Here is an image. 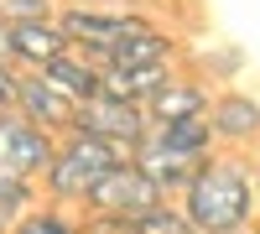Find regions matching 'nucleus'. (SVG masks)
Returning <instances> with one entry per match:
<instances>
[{
  "label": "nucleus",
  "mask_w": 260,
  "mask_h": 234,
  "mask_svg": "<svg viewBox=\"0 0 260 234\" xmlns=\"http://www.w3.org/2000/svg\"><path fill=\"white\" fill-rule=\"evenodd\" d=\"M182 214L192 219L198 234H213V229H240V224H255L260 214V198H255V172L245 151H208L198 161L192 182L182 187Z\"/></svg>",
  "instance_id": "obj_1"
},
{
  "label": "nucleus",
  "mask_w": 260,
  "mask_h": 234,
  "mask_svg": "<svg viewBox=\"0 0 260 234\" xmlns=\"http://www.w3.org/2000/svg\"><path fill=\"white\" fill-rule=\"evenodd\" d=\"M115 161H125V151L110 146V141H99V136H89V130L57 136V151H52V161H47V172H42V198L78 208L83 193H89Z\"/></svg>",
  "instance_id": "obj_2"
},
{
  "label": "nucleus",
  "mask_w": 260,
  "mask_h": 234,
  "mask_svg": "<svg viewBox=\"0 0 260 234\" xmlns=\"http://www.w3.org/2000/svg\"><path fill=\"white\" fill-rule=\"evenodd\" d=\"M156 203H167V193L141 172L136 156H125V161H115L110 172L83 193L78 208H83V214H94V219H120V224H130V219H141L146 208H156Z\"/></svg>",
  "instance_id": "obj_3"
},
{
  "label": "nucleus",
  "mask_w": 260,
  "mask_h": 234,
  "mask_svg": "<svg viewBox=\"0 0 260 234\" xmlns=\"http://www.w3.org/2000/svg\"><path fill=\"white\" fill-rule=\"evenodd\" d=\"M57 21L78 52L104 62L120 37H130L141 21H151V11L146 6H78V0H68V6H57Z\"/></svg>",
  "instance_id": "obj_4"
},
{
  "label": "nucleus",
  "mask_w": 260,
  "mask_h": 234,
  "mask_svg": "<svg viewBox=\"0 0 260 234\" xmlns=\"http://www.w3.org/2000/svg\"><path fill=\"white\" fill-rule=\"evenodd\" d=\"M73 130H89L99 141L120 146L125 156H136V146L151 136V115H146V104H130V99H115V94H94V99L78 104Z\"/></svg>",
  "instance_id": "obj_5"
},
{
  "label": "nucleus",
  "mask_w": 260,
  "mask_h": 234,
  "mask_svg": "<svg viewBox=\"0 0 260 234\" xmlns=\"http://www.w3.org/2000/svg\"><path fill=\"white\" fill-rule=\"evenodd\" d=\"M57 151V136L42 130L37 120H26L21 110L0 115V177H37L47 172V161Z\"/></svg>",
  "instance_id": "obj_6"
},
{
  "label": "nucleus",
  "mask_w": 260,
  "mask_h": 234,
  "mask_svg": "<svg viewBox=\"0 0 260 234\" xmlns=\"http://www.w3.org/2000/svg\"><path fill=\"white\" fill-rule=\"evenodd\" d=\"M208 125H213V141H219L224 151H255L260 146V99L245 94V89L213 94Z\"/></svg>",
  "instance_id": "obj_7"
},
{
  "label": "nucleus",
  "mask_w": 260,
  "mask_h": 234,
  "mask_svg": "<svg viewBox=\"0 0 260 234\" xmlns=\"http://www.w3.org/2000/svg\"><path fill=\"white\" fill-rule=\"evenodd\" d=\"M16 110L26 115V120H37L42 130L68 136V130H73V115H78V104H73L68 94H57L37 68H21V78H16Z\"/></svg>",
  "instance_id": "obj_8"
},
{
  "label": "nucleus",
  "mask_w": 260,
  "mask_h": 234,
  "mask_svg": "<svg viewBox=\"0 0 260 234\" xmlns=\"http://www.w3.org/2000/svg\"><path fill=\"white\" fill-rule=\"evenodd\" d=\"M68 47L73 42H68V31H62L57 11L52 16H11V62L16 68H42V62H52Z\"/></svg>",
  "instance_id": "obj_9"
},
{
  "label": "nucleus",
  "mask_w": 260,
  "mask_h": 234,
  "mask_svg": "<svg viewBox=\"0 0 260 234\" xmlns=\"http://www.w3.org/2000/svg\"><path fill=\"white\" fill-rule=\"evenodd\" d=\"M136 161H141V172L156 182L167 198H182V187L192 182V172H198V161H203V156H187V151H177V146H167V141H156V136H146V141L136 146Z\"/></svg>",
  "instance_id": "obj_10"
},
{
  "label": "nucleus",
  "mask_w": 260,
  "mask_h": 234,
  "mask_svg": "<svg viewBox=\"0 0 260 234\" xmlns=\"http://www.w3.org/2000/svg\"><path fill=\"white\" fill-rule=\"evenodd\" d=\"M208 104H213V94H208V83L203 78H192V73H172L156 94L146 99V115H151V125H167V120H187V115H208Z\"/></svg>",
  "instance_id": "obj_11"
},
{
  "label": "nucleus",
  "mask_w": 260,
  "mask_h": 234,
  "mask_svg": "<svg viewBox=\"0 0 260 234\" xmlns=\"http://www.w3.org/2000/svg\"><path fill=\"white\" fill-rule=\"evenodd\" d=\"M37 73L47 78L57 94H68L73 104H83V99H94V94H99V62H94L89 52H78V47L57 52L52 62H42Z\"/></svg>",
  "instance_id": "obj_12"
},
{
  "label": "nucleus",
  "mask_w": 260,
  "mask_h": 234,
  "mask_svg": "<svg viewBox=\"0 0 260 234\" xmlns=\"http://www.w3.org/2000/svg\"><path fill=\"white\" fill-rule=\"evenodd\" d=\"M11 234H83V208L42 198L26 219H16V224H11Z\"/></svg>",
  "instance_id": "obj_13"
},
{
  "label": "nucleus",
  "mask_w": 260,
  "mask_h": 234,
  "mask_svg": "<svg viewBox=\"0 0 260 234\" xmlns=\"http://www.w3.org/2000/svg\"><path fill=\"white\" fill-rule=\"evenodd\" d=\"M151 136H156V141H167V146H177V151H187V156H208V151H219V141H213V125H208V115H187V120L151 125Z\"/></svg>",
  "instance_id": "obj_14"
},
{
  "label": "nucleus",
  "mask_w": 260,
  "mask_h": 234,
  "mask_svg": "<svg viewBox=\"0 0 260 234\" xmlns=\"http://www.w3.org/2000/svg\"><path fill=\"white\" fill-rule=\"evenodd\" d=\"M42 203V182L37 177H0V224H16V219H26L31 208Z\"/></svg>",
  "instance_id": "obj_15"
},
{
  "label": "nucleus",
  "mask_w": 260,
  "mask_h": 234,
  "mask_svg": "<svg viewBox=\"0 0 260 234\" xmlns=\"http://www.w3.org/2000/svg\"><path fill=\"white\" fill-rule=\"evenodd\" d=\"M130 234H198V229H192V219L182 214L177 198H167L156 208H146L141 219H130Z\"/></svg>",
  "instance_id": "obj_16"
},
{
  "label": "nucleus",
  "mask_w": 260,
  "mask_h": 234,
  "mask_svg": "<svg viewBox=\"0 0 260 234\" xmlns=\"http://www.w3.org/2000/svg\"><path fill=\"white\" fill-rule=\"evenodd\" d=\"M57 0H0V16H52Z\"/></svg>",
  "instance_id": "obj_17"
},
{
  "label": "nucleus",
  "mask_w": 260,
  "mask_h": 234,
  "mask_svg": "<svg viewBox=\"0 0 260 234\" xmlns=\"http://www.w3.org/2000/svg\"><path fill=\"white\" fill-rule=\"evenodd\" d=\"M16 78H21V68L0 57V115H6V110H16Z\"/></svg>",
  "instance_id": "obj_18"
},
{
  "label": "nucleus",
  "mask_w": 260,
  "mask_h": 234,
  "mask_svg": "<svg viewBox=\"0 0 260 234\" xmlns=\"http://www.w3.org/2000/svg\"><path fill=\"white\" fill-rule=\"evenodd\" d=\"M83 234H130V224H120V219H94V214H83Z\"/></svg>",
  "instance_id": "obj_19"
},
{
  "label": "nucleus",
  "mask_w": 260,
  "mask_h": 234,
  "mask_svg": "<svg viewBox=\"0 0 260 234\" xmlns=\"http://www.w3.org/2000/svg\"><path fill=\"white\" fill-rule=\"evenodd\" d=\"M0 57L11 62V16H0Z\"/></svg>",
  "instance_id": "obj_20"
},
{
  "label": "nucleus",
  "mask_w": 260,
  "mask_h": 234,
  "mask_svg": "<svg viewBox=\"0 0 260 234\" xmlns=\"http://www.w3.org/2000/svg\"><path fill=\"white\" fill-rule=\"evenodd\" d=\"M78 6H141V0H78Z\"/></svg>",
  "instance_id": "obj_21"
},
{
  "label": "nucleus",
  "mask_w": 260,
  "mask_h": 234,
  "mask_svg": "<svg viewBox=\"0 0 260 234\" xmlns=\"http://www.w3.org/2000/svg\"><path fill=\"white\" fill-rule=\"evenodd\" d=\"M213 234H260L255 224H240V229H213Z\"/></svg>",
  "instance_id": "obj_22"
},
{
  "label": "nucleus",
  "mask_w": 260,
  "mask_h": 234,
  "mask_svg": "<svg viewBox=\"0 0 260 234\" xmlns=\"http://www.w3.org/2000/svg\"><path fill=\"white\" fill-rule=\"evenodd\" d=\"M250 172H255V198H260V161H250Z\"/></svg>",
  "instance_id": "obj_23"
},
{
  "label": "nucleus",
  "mask_w": 260,
  "mask_h": 234,
  "mask_svg": "<svg viewBox=\"0 0 260 234\" xmlns=\"http://www.w3.org/2000/svg\"><path fill=\"white\" fill-rule=\"evenodd\" d=\"M0 234H11V229H6V224H0Z\"/></svg>",
  "instance_id": "obj_24"
}]
</instances>
